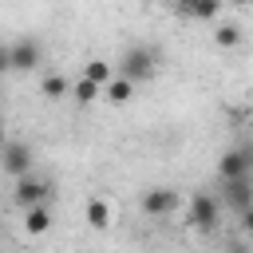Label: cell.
<instances>
[{
  "label": "cell",
  "mask_w": 253,
  "mask_h": 253,
  "mask_svg": "<svg viewBox=\"0 0 253 253\" xmlns=\"http://www.w3.org/2000/svg\"><path fill=\"white\" fill-rule=\"evenodd\" d=\"M158 63H162V51H154L146 43H134L119 55V75L130 79V83H146V79L158 75Z\"/></svg>",
  "instance_id": "cell-1"
},
{
  "label": "cell",
  "mask_w": 253,
  "mask_h": 253,
  "mask_svg": "<svg viewBox=\"0 0 253 253\" xmlns=\"http://www.w3.org/2000/svg\"><path fill=\"white\" fill-rule=\"evenodd\" d=\"M40 59H43V47H40V40H36V36H20L16 43H8V47L0 51L4 71H36V67H40Z\"/></svg>",
  "instance_id": "cell-2"
},
{
  "label": "cell",
  "mask_w": 253,
  "mask_h": 253,
  "mask_svg": "<svg viewBox=\"0 0 253 253\" xmlns=\"http://www.w3.org/2000/svg\"><path fill=\"white\" fill-rule=\"evenodd\" d=\"M217 178H221V182H241V178H253V142L229 146V150L217 158Z\"/></svg>",
  "instance_id": "cell-3"
},
{
  "label": "cell",
  "mask_w": 253,
  "mask_h": 253,
  "mask_svg": "<svg viewBox=\"0 0 253 253\" xmlns=\"http://www.w3.org/2000/svg\"><path fill=\"white\" fill-rule=\"evenodd\" d=\"M217 217H221V206H217L213 194H194V198H190V206H186V221H190L198 233H213Z\"/></svg>",
  "instance_id": "cell-4"
},
{
  "label": "cell",
  "mask_w": 253,
  "mask_h": 253,
  "mask_svg": "<svg viewBox=\"0 0 253 253\" xmlns=\"http://www.w3.org/2000/svg\"><path fill=\"white\" fill-rule=\"evenodd\" d=\"M32 162H36V154H32V146L28 142H20V138H8L4 142V154H0V166H4V174L8 178H28L32 174Z\"/></svg>",
  "instance_id": "cell-5"
},
{
  "label": "cell",
  "mask_w": 253,
  "mask_h": 253,
  "mask_svg": "<svg viewBox=\"0 0 253 253\" xmlns=\"http://www.w3.org/2000/svg\"><path fill=\"white\" fill-rule=\"evenodd\" d=\"M138 206H142L146 217H170V213L182 206V194L170 190V186H150V190H142Z\"/></svg>",
  "instance_id": "cell-6"
},
{
  "label": "cell",
  "mask_w": 253,
  "mask_h": 253,
  "mask_svg": "<svg viewBox=\"0 0 253 253\" xmlns=\"http://www.w3.org/2000/svg\"><path fill=\"white\" fill-rule=\"evenodd\" d=\"M47 194H51V182L47 178H36V174H28V178H20L16 182V190H12V202L28 213V210H36V206H43L47 202Z\"/></svg>",
  "instance_id": "cell-7"
},
{
  "label": "cell",
  "mask_w": 253,
  "mask_h": 253,
  "mask_svg": "<svg viewBox=\"0 0 253 253\" xmlns=\"http://www.w3.org/2000/svg\"><path fill=\"white\" fill-rule=\"evenodd\" d=\"M221 202H225L233 213H249V210H253V178L221 182Z\"/></svg>",
  "instance_id": "cell-8"
},
{
  "label": "cell",
  "mask_w": 253,
  "mask_h": 253,
  "mask_svg": "<svg viewBox=\"0 0 253 253\" xmlns=\"http://www.w3.org/2000/svg\"><path fill=\"white\" fill-rule=\"evenodd\" d=\"M217 4L213 0H190V4H178V16H190V20H217Z\"/></svg>",
  "instance_id": "cell-9"
},
{
  "label": "cell",
  "mask_w": 253,
  "mask_h": 253,
  "mask_svg": "<svg viewBox=\"0 0 253 253\" xmlns=\"http://www.w3.org/2000/svg\"><path fill=\"white\" fill-rule=\"evenodd\" d=\"M130 95H134V83L123 79V75H115V79L103 87V99H107V103H130Z\"/></svg>",
  "instance_id": "cell-10"
},
{
  "label": "cell",
  "mask_w": 253,
  "mask_h": 253,
  "mask_svg": "<svg viewBox=\"0 0 253 253\" xmlns=\"http://www.w3.org/2000/svg\"><path fill=\"white\" fill-rule=\"evenodd\" d=\"M24 229H28L32 237L47 233V229H51V213H47V206H36V210H28V213H24Z\"/></svg>",
  "instance_id": "cell-11"
},
{
  "label": "cell",
  "mask_w": 253,
  "mask_h": 253,
  "mask_svg": "<svg viewBox=\"0 0 253 253\" xmlns=\"http://www.w3.org/2000/svg\"><path fill=\"white\" fill-rule=\"evenodd\" d=\"M83 79H91V83L107 87V83L115 79V67H111L107 59H91V63H83Z\"/></svg>",
  "instance_id": "cell-12"
},
{
  "label": "cell",
  "mask_w": 253,
  "mask_h": 253,
  "mask_svg": "<svg viewBox=\"0 0 253 253\" xmlns=\"http://www.w3.org/2000/svg\"><path fill=\"white\" fill-rule=\"evenodd\" d=\"M71 87H75L71 79H63V75H47V79L40 83V95L55 103V99H63V95H71Z\"/></svg>",
  "instance_id": "cell-13"
},
{
  "label": "cell",
  "mask_w": 253,
  "mask_h": 253,
  "mask_svg": "<svg viewBox=\"0 0 253 253\" xmlns=\"http://www.w3.org/2000/svg\"><path fill=\"white\" fill-rule=\"evenodd\" d=\"M87 225H91V229H107V225H111V206H107L103 198H91V202H87Z\"/></svg>",
  "instance_id": "cell-14"
},
{
  "label": "cell",
  "mask_w": 253,
  "mask_h": 253,
  "mask_svg": "<svg viewBox=\"0 0 253 253\" xmlns=\"http://www.w3.org/2000/svg\"><path fill=\"white\" fill-rule=\"evenodd\" d=\"M99 95H103V87H99V83H91V79H83V75H79V79H75V87H71V99H75V103H83V107H87V103H95Z\"/></svg>",
  "instance_id": "cell-15"
},
{
  "label": "cell",
  "mask_w": 253,
  "mask_h": 253,
  "mask_svg": "<svg viewBox=\"0 0 253 253\" xmlns=\"http://www.w3.org/2000/svg\"><path fill=\"white\" fill-rule=\"evenodd\" d=\"M213 43H217V47H237V43H241V28L229 24V20L217 24V28H213Z\"/></svg>",
  "instance_id": "cell-16"
},
{
  "label": "cell",
  "mask_w": 253,
  "mask_h": 253,
  "mask_svg": "<svg viewBox=\"0 0 253 253\" xmlns=\"http://www.w3.org/2000/svg\"><path fill=\"white\" fill-rule=\"evenodd\" d=\"M241 237H245V241H253V210H249V213H241Z\"/></svg>",
  "instance_id": "cell-17"
},
{
  "label": "cell",
  "mask_w": 253,
  "mask_h": 253,
  "mask_svg": "<svg viewBox=\"0 0 253 253\" xmlns=\"http://www.w3.org/2000/svg\"><path fill=\"white\" fill-rule=\"evenodd\" d=\"M225 253H253V241H229Z\"/></svg>",
  "instance_id": "cell-18"
}]
</instances>
